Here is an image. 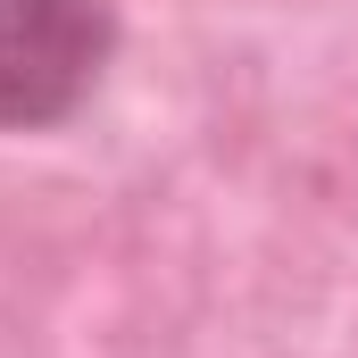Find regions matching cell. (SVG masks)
<instances>
[{
	"label": "cell",
	"instance_id": "1",
	"mask_svg": "<svg viewBox=\"0 0 358 358\" xmlns=\"http://www.w3.org/2000/svg\"><path fill=\"white\" fill-rule=\"evenodd\" d=\"M117 59L108 0H0V134H50Z\"/></svg>",
	"mask_w": 358,
	"mask_h": 358
}]
</instances>
